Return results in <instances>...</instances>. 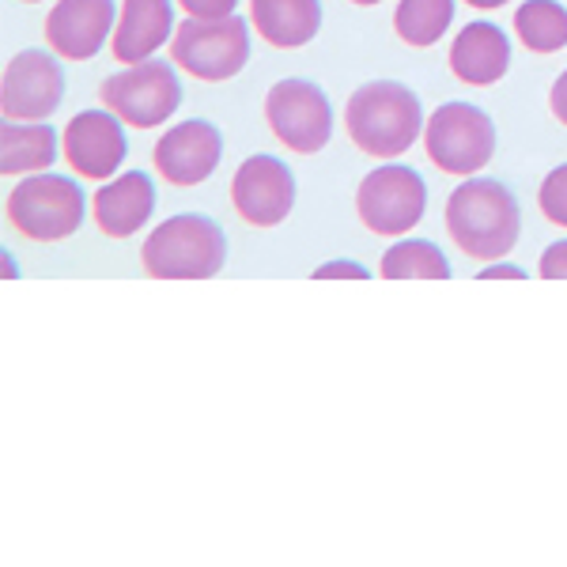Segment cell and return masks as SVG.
Here are the masks:
<instances>
[{
  "mask_svg": "<svg viewBox=\"0 0 567 567\" xmlns=\"http://www.w3.org/2000/svg\"><path fill=\"white\" fill-rule=\"evenodd\" d=\"M518 200L492 178H470L446 200V231L465 258L499 261L518 243Z\"/></svg>",
  "mask_w": 567,
  "mask_h": 567,
  "instance_id": "6da1fadb",
  "label": "cell"
},
{
  "mask_svg": "<svg viewBox=\"0 0 567 567\" xmlns=\"http://www.w3.org/2000/svg\"><path fill=\"white\" fill-rule=\"evenodd\" d=\"M344 130L360 152L374 159H398L420 136V99L393 80L363 84L344 106Z\"/></svg>",
  "mask_w": 567,
  "mask_h": 567,
  "instance_id": "7a4b0ae2",
  "label": "cell"
},
{
  "mask_svg": "<svg viewBox=\"0 0 567 567\" xmlns=\"http://www.w3.org/2000/svg\"><path fill=\"white\" fill-rule=\"evenodd\" d=\"M141 261L155 280H208L224 269L227 239L216 219L186 213L155 227L141 250Z\"/></svg>",
  "mask_w": 567,
  "mask_h": 567,
  "instance_id": "3957f363",
  "label": "cell"
},
{
  "mask_svg": "<svg viewBox=\"0 0 567 567\" xmlns=\"http://www.w3.org/2000/svg\"><path fill=\"white\" fill-rule=\"evenodd\" d=\"M8 224L34 243H61L84 224V194L72 178L39 175L8 194Z\"/></svg>",
  "mask_w": 567,
  "mask_h": 567,
  "instance_id": "277c9868",
  "label": "cell"
},
{
  "mask_svg": "<svg viewBox=\"0 0 567 567\" xmlns=\"http://www.w3.org/2000/svg\"><path fill=\"white\" fill-rule=\"evenodd\" d=\"M171 58L178 69H186L194 80L219 84V80L239 76L246 58H250V39H246V23L239 16H224V20H197L189 16L186 23L171 39Z\"/></svg>",
  "mask_w": 567,
  "mask_h": 567,
  "instance_id": "5b68a950",
  "label": "cell"
},
{
  "mask_svg": "<svg viewBox=\"0 0 567 567\" xmlns=\"http://www.w3.org/2000/svg\"><path fill=\"white\" fill-rule=\"evenodd\" d=\"M424 148L443 175H473L484 163H492L496 125L470 103H443L424 130Z\"/></svg>",
  "mask_w": 567,
  "mask_h": 567,
  "instance_id": "8992f818",
  "label": "cell"
},
{
  "mask_svg": "<svg viewBox=\"0 0 567 567\" xmlns=\"http://www.w3.org/2000/svg\"><path fill=\"white\" fill-rule=\"evenodd\" d=\"M99 99L106 110H114L125 125L136 130H155L163 125L182 103V87L175 69H167L163 61H141L133 69H122L117 76H110L99 87Z\"/></svg>",
  "mask_w": 567,
  "mask_h": 567,
  "instance_id": "52a82bcc",
  "label": "cell"
},
{
  "mask_svg": "<svg viewBox=\"0 0 567 567\" xmlns=\"http://www.w3.org/2000/svg\"><path fill=\"white\" fill-rule=\"evenodd\" d=\"M265 122H269L272 136L288 152L315 155L329 144V130H333V114H329V99L322 87L310 80H280L265 95Z\"/></svg>",
  "mask_w": 567,
  "mask_h": 567,
  "instance_id": "ba28073f",
  "label": "cell"
},
{
  "mask_svg": "<svg viewBox=\"0 0 567 567\" xmlns=\"http://www.w3.org/2000/svg\"><path fill=\"white\" fill-rule=\"evenodd\" d=\"M427 205V189L416 171L409 167H379L355 189V213H360L363 227L374 235H405L409 227L420 224Z\"/></svg>",
  "mask_w": 567,
  "mask_h": 567,
  "instance_id": "9c48e42d",
  "label": "cell"
},
{
  "mask_svg": "<svg viewBox=\"0 0 567 567\" xmlns=\"http://www.w3.org/2000/svg\"><path fill=\"white\" fill-rule=\"evenodd\" d=\"M65 76L61 65L42 50H23L8 61L0 80V110L8 122H42L61 106Z\"/></svg>",
  "mask_w": 567,
  "mask_h": 567,
  "instance_id": "30bf717a",
  "label": "cell"
},
{
  "mask_svg": "<svg viewBox=\"0 0 567 567\" xmlns=\"http://www.w3.org/2000/svg\"><path fill=\"white\" fill-rule=\"evenodd\" d=\"M231 205L250 227H277L296 205V178L272 155H254L235 171Z\"/></svg>",
  "mask_w": 567,
  "mask_h": 567,
  "instance_id": "8fae6325",
  "label": "cell"
},
{
  "mask_svg": "<svg viewBox=\"0 0 567 567\" xmlns=\"http://www.w3.org/2000/svg\"><path fill=\"white\" fill-rule=\"evenodd\" d=\"M65 159L80 178L103 182L122 167L125 133L114 110H84L65 125Z\"/></svg>",
  "mask_w": 567,
  "mask_h": 567,
  "instance_id": "7c38bea8",
  "label": "cell"
},
{
  "mask_svg": "<svg viewBox=\"0 0 567 567\" xmlns=\"http://www.w3.org/2000/svg\"><path fill=\"white\" fill-rule=\"evenodd\" d=\"M219 141L216 125L208 122H182L167 130L155 144V171L171 182V186H197L216 171L219 163Z\"/></svg>",
  "mask_w": 567,
  "mask_h": 567,
  "instance_id": "4fadbf2b",
  "label": "cell"
},
{
  "mask_svg": "<svg viewBox=\"0 0 567 567\" xmlns=\"http://www.w3.org/2000/svg\"><path fill=\"white\" fill-rule=\"evenodd\" d=\"M110 23L114 0H58L45 16V42L69 61H91L103 50Z\"/></svg>",
  "mask_w": 567,
  "mask_h": 567,
  "instance_id": "5bb4252c",
  "label": "cell"
},
{
  "mask_svg": "<svg viewBox=\"0 0 567 567\" xmlns=\"http://www.w3.org/2000/svg\"><path fill=\"white\" fill-rule=\"evenodd\" d=\"M171 27H175L171 0H125L110 50L122 65H141L167 42Z\"/></svg>",
  "mask_w": 567,
  "mask_h": 567,
  "instance_id": "9a60e30c",
  "label": "cell"
},
{
  "mask_svg": "<svg viewBox=\"0 0 567 567\" xmlns=\"http://www.w3.org/2000/svg\"><path fill=\"white\" fill-rule=\"evenodd\" d=\"M155 208V189L141 171L106 182L95 194V224L106 239H130Z\"/></svg>",
  "mask_w": 567,
  "mask_h": 567,
  "instance_id": "2e32d148",
  "label": "cell"
},
{
  "mask_svg": "<svg viewBox=\"0 0 567 567\" xmlns=\"http://www.w3.org/2000/svg\"><path fill=\"white\" fill-rule=\"evenodd\" d=\"M507 65H511V42L492 23H470L451 45L454 76L470 87L496 84V80H503Z\"/></svg>",
  "mask_w": 567,
  "mask_h": 567,
  "instance_id": "e0dca14e",
  "label": "cell"
},
{
  "mask_svg": "<svg viewBox=\"0 0 567 567\" xmlns=\"http://www.w3.org/2000/svg\"><path fill=\"white\" fill-rule=\"evenodd\" d=\"M250 20L258 39L277 50H299L322 27V4L318 0H250Z\"/></svg>",
  "mask_w": 567,
  "mask_h": 567,
  "instance_id": "ac0fdd59",
  "label": "cell"
},
{
  "mask_svg": "<svg viewBox=\"0 0 567 567\" xmlns=\"http://www.w3.org/2000/svg\"><path fill=\"white\" fill-rule=\"evenodd\" d=\"M53 155H58V141H53V130H45V125H0V171L4 175L42 171L53 163Z\"/></svg>",
  "mask_w": 567,
  "mask_h": 567,
  "instance_id": "d6986e66",
  "label": "cell"
},
{
  "mask_svg": "<svg viewBox=\"0 0 567 567\" xmlns=\"http://www.w3.org/2000/svg\"><path fill=\"white\" fill-rule=\"evenodd\" d=\"M515 31L529 53H556L567 45V8L556 0H526L515 12Z\"/></svg>",
  "mask_w": 567,
  "mask_h": 567,
  "instance_id": "ffe728a7",
  "label": "cell"
},
{
  "mask_svg": "<svg viewBox=\"0 0 567 567\" xmlns=\"http://www.w3.org/2000/svg\"><path fill=\"white\" fill-rule=\"evenodd\" d=\"M454 20V0H401L393 12V31L409 45H432L446 34Z\"/></svg>",
  "mask_w": 567,
  "mask_h": 567,
  "instance_id": "44dd1931",
  "label": "cell"
},
{
  "mask_svg": "<svg viewBox=\"0 0 567 567\" xmlns=\"http://www.w3.org/2000/svg\"><path fill=\"white\" fill-rule=\"evenodd\" d=\"M379 272L386 280H446L451 277V265H446V258L432 243L409 239V243L390 246V250L382 254Z\"/></svg>",
  "mask_w": 567,
  "mask_h": 567,
  "instance_id": "7402d4cb",
  "label": "cell"
},
{
  "mask_svg": "<svg viewBox=\"0 0 567 567\" xmlns=\"http://www.w3.org/2000/svg\"><path fill=\"white\" fill-rule=\"evenodd\" d=\"M537 205H542L548 224L567 227V163L548 171V178L542 182V194H537Z\"/></svg>",
  "mask_w": 567,
  "mask_h": 567,
  "instance_id": "603a6c76",
  "label": "cell"
},
{
  "mask_svg": "<svg viewBox=\"0 0 567 567\" xmlns=\"http://www.w3.org/2000/svg\"><path fill=\"white\" fill-rule=\"evenodd\" d=\"M178 4L186 8L189 16H197V20H224V16L235 12L239 0H178Z\"/></svg>",
  "mask_w": 567,
  "mask_h": 567,
  "instance_id": "cb8c5ba5",
  "label": "cell"
},
{
  "mask_svg": "<svg viewBox=\"0 0 567 567\" xmlns=\"http://www.w3.org/2000/svg\"><path fill=\"white\" fill-rule=\"evenodd\" d=\"M542 277L545 280H567V243H556V246H548V250L542 254Z\"/></svg>",
  "mask_w": 567,
  "mask_h": 567,
  "instance_id": "d4e9b609",
  "label": "cell"
},
{
  "mask_svg": "<svg viewBox=\"0 0 567 567\" xmlns=\"http://www.w3.org/2000/svg\"><path fill=\"white\" fill-rule=\"evenodd\" d=\"M329 277H352V280H368V269L363 265H352V261H333V265H322L315 272V280H329Z\"/></svg>",
  "mask_w": 567,
  "mask_h": 567,
  "instance_id": "484cf974",
  "label": "cell"
},
{
  "mask_svg": "<svg viewBox=\"0 0 567 567\" xmlns=\"http://www.w3.org/2000/svg\"><path fill=\"white\" fill-rule=\"evenodd\" d=\"M548 103H553V114L560 117V125H567V72L553 84V99Z\"/></svg>",
  "mask_w": 567,
  "mask_h": 567,
  "instance_id": "4316f807",
  "label": "cell"
},
{
  "mask_svg": "<svg viewBox=\"0 0 567 567\" xmlns=\"http://www.w3.org/2000/svg\"><path fill=\"white\" fill-rule=\"evenodd\" d=\"M526 272L515 269V265H488V269L481 272V280H523Z\"/></svg>",
  "mask_w": 567,
  "mask_h": 567,
  "instance_id": "83f0119b",
  "label": "cell"
},
{
  "mask_svg": "<svg viewBox=\"0 0 567 567\" xmlns=\"http://www.w3.org/2000/svg\"><path fill=\"white\" fill-rule=\"evenodd\" d=\"M470 8H481V12H492V8H499V4H507V0H465Z\"/></svg>",
  "mask_w": 567,
  "mask_h": 567,
  "instance_id": "f1b7e54d",
  "label": "cell"
},
{
  "mask_svg": "<svg viewBox=\"0 0 567 567\" xmlns=\"http://www.w3.org/2000/svg\"><path fill=\"white\" fill-rule=\"evenodd\" d=\"M352 4H363V8H368V4H379V0H352Z\"/></svg>",
  "mask_w": 567,
  "mask_h": 567,
  "instance_id": "f546056e",
  "label": "cell"
},
{
  "mask_svg": "<svg viewBox=\"0 0 567 567\" xmlns=\"http://www.w3.org/2000/svg\"><path fill=\"white\" fill-rule=\"evenodd\" d=\"M23 4H39V0H23Z\"/></svg>",
  "mask_w": 567,
  "mask_h": 567,
  "instance_id": "4dcf8cb0",
  "label": "cell"
}]
</instances>
